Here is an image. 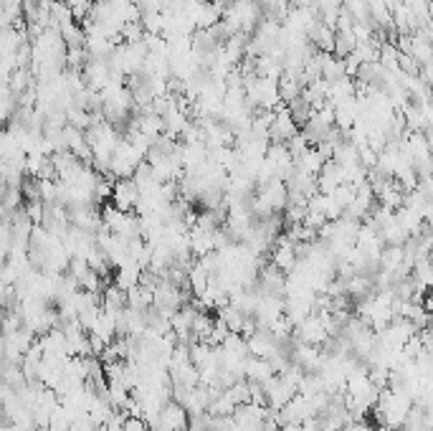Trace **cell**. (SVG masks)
<instances>
[{
    "label": "cell",
    "mask_w": 433,
    "mask_h": 431,
    "mask_svg": "<svg viewBox=\"0 0 433 431\" xmlns=\"http://www.w3.org/2000/svg\"><path fill=\"white\" fill-rule=\"evenodd\" d=\"M342 431H375L372 426H368L365 421H350Z\"/></svg>",
    "instance_id": "3"
},
{
    "label": "cell",
    "mask_w": 433,
    "mask_h": 431,
    "mask_svg": "<svg viewBox=\"0 0 433 431\" xmlns=\"http://www.w3.org/2000/svg\"><path fill=\"white\" fill-rule=\"evenodd\" d=\"M122 431H152V429H150V421H147L145 416H127L125 429Z\"/></svg>",
    "instance_id": "2"
},
{
    "label": "cell",
    "mask_w": 433,
    "mask_h": 431,
    "mask_svg": "<svg viewBox=\"0 0 433 431\" xmlns=\"http://www.w3.org/2000/svg\"><path fill=\"white\" fill-rule=\"evenodd\" d=\"M158 421L162 423V426H167L170 431H188L190 426V411L185 406H182L180 401H167L165 406H162V411H160ZM155 423V421H152Z\"/></svg>",
    "instance_id": "1"
}]
</instances>
